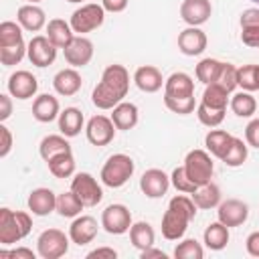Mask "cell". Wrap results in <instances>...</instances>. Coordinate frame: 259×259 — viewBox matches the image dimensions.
<instances>
[{
	"mask_svg": "<svg viewBox=\"0 0 259 259\" xmlns=\"http://www.w3.org/2000/svg\"><path fill=\"white\" fill-rule=\"evenodd\" d=\"M22 30H24V28H22L18 22H12V20L0 22V49H2V47H12V45L24 42Z\"/></svg>",
	"mask_w": 259,
	"mask_h": 259,
	"instance_id": "obj_39",
	"label": "cell"
},
{
	"mask_svg": "<svg viewBox=\"0 0 259 259\" xmlns=\"http://www.w3.org/2000/svg\"><path fill=\"white\" fill-rule=\"evenodd\" d=\"M28 4H38V2H42V0H26Z\"/></svg>",
	"mask_w": 259,
	"mask_h": 259,
	"instance_id": "obj_58",
	"label": "cell"
},
{
	"mask_svg": "<svg viewBox=\"0 0 259 259\" xmlns=\"http://www.w3.org/2000/svg\"><path fill=\"white\" fill-rule=\"evenodd\" d=\"M164 105L172 111V113H178V115H188L196 109V99L194 95L192 97H166L164 95Z\"/></svg>",
	"mask_w": 259,
	"mask_h": 259,
	"instance_id": "obj_42",
	"label": "cell"
},
{
	"mask_svg": "<svg viewBox=\"0 0 259 259\" xmlns=\"http://www.w3.org/2000/svg\"><path fill=\"white\" fill-rule=\"evenodd\" d=\"M26 49H28V42H20V45H12V47H2L0 49V63L4 67H12V65H18L24 55H26Z\"/></svg>",
	"mask_w": 259,
	"mask_h": 259,
	"instance_id": "obj_43",
	"label": "cell"
},
{
	"mask_svg": "<svg viewBox=\"0 0 259 259\" xmlns=\"http://www.w3.org/2000/svg\"><path fill=\"white\" fill-rule=\"evenodd\" d=\"M164 95L166 97H192L194 95V81L184 71H174L164 81Z\"/></svg>",
	"mask_w": 259,
	"mask_h": 259,
	"instance_id": "obj_24",
	"label": "cell"
},
{
	"mask_svg": "<svg viewBox=\"0 0 259 259\" xmlns=\"http://www.w3.org/2000/svg\"><path fill=\"white\" fill-rule=\"evenodd\" d=\"M233 142V134H229L227 130H210L206 136H204V146H206V152L219 160L225 158L229 146Z\"/></svg>",
	"mask_w": 259,
	"mask_h": 259,
	"instance_id": "obj_29",
	"label": "cell"
},
{
	"mask_svg": "<svg viewBox=\"0 0 259 259\" xmlns=\"http://www.w3.org/2000/svg\"><path fill=\"white\" fill-rule=\"evenodd\" d=\"M231 111L237 117H253L257 111V99L251 95V91H239L231 97Z\"/></svg>",
	"mask_w": 259,
	"mask_h": 259,
	"instance_id": "obj_37",
	"label": "cell"
},
{
	"mask_svg": "<svg viewBox=\"0 0 259 259\" xmlns=\"http://www.w3.org/2000/svg\"><path fill=\"white\" fill-rule=\"evenodd\" d=\"M132 212L125 204H119V202H113L109 206L103 208L101 212V227L105 233L109 235H123V233H130V227H132Z\"/></svg>",
	"mask_w": 259,
	"mask_h": 259,
	"instance_id": "obj_9",
	"label": "cell"
},
{
	"mask_svg": "<svg viewBox=\"0 0 259 259\" xmlns=\"http://www.w3.org/2000/svg\"><path fill=\"white\" fill-rule=\"evenodd\" d=\"M115 123L111 121V117L107 115H93L87 125H85V136H87V142L91 146H107L109 142H113L115 138Z\"/></svg>",
	"mask_w": 259,
	"mask_h": 259,
	"instance_id": "obj_11",
	"label": "cell"
},
{
	"mask_svg": "<svg viewBox=\"0 0 259 259\" xmlns=\"http://www.w3.org/2000/svg\"><path fill=\"white\" fill-rule=\"evenodd\" d=\"M85 125V117H83V111L79 107H65L61 113H59V132L67 138H75L81 134Z\"/></svg>",
	"mask_w": 259,
	"mask_h": 259,
	"instance_id": "obj_26",
	"label": "cell"
},
{
	"mask_svg": "<svg viewBox=\"0 0 259 259\" xmlns=\"http://www.w3.org/2000/svg\"><path fill=\"white\" fill-rule=\"evenodd\" d=\"M105 22V8L101 4H95V2H87L83 6H79L71 18H69V24L71 28L75 30V34H87V32H93L97 30L101 24Z\"/></svg>",
	"mask_w": 259,
	"mask_h": 259,
	"instance_id": "obj_6",
	"label": "cell"
},
{
	"mask_svg": "<svg viewBox=\"0 0 259 259\" xmlns=\"http://www.w3.org/2000/svg\"><path fill=\"white\" fill-rule=\"evenodd\" d=\"M71 190L79 196V200L85 206H97L103 198V188L97 182V178L89 172H77L71 178Z\"/></svg>",
	"mask_w": 259,
	"mask_h": 259,
	"instance_id": "obj_8",
	"label": "cell"
},
{
	"mask_svg": "<svg viewBox=\"0 0 259 259\" xmlns=\"http://www.w3.org/2000/svg\"><path fill=\"white\" fill-rule=\"evenodd\" d=\"M164 81L166 79L162 77L160 69L154 67V65H142L134 73V83L144 93H156V91H160L162 85H164Z\"/></svg>",
	"mask_w": 259,
	"mask_h": 259,
	"instance_id": "obj_21",
	"label": "cell"
},
{
	"mask_svg": "<svg viewBox=\"0 0 259 259\" xmlns=\"http://www.w3.org/2000/svg\"><path fill=\"white\" fill-rule=\"evenodd\" d=\"M28 210L36 217H47L51 214L53 210H57V194L51 190V188H34L30 194H28Z\"/></svg>",
	"mask_w": 259,
	"mask_h": 259,
	"instance_id": "obj_20",
	"label": "cell"
},
{
	"mask_svg": "<svg viewBox=\"0 0 259 259\" xmlns=\"http://www.w3.org/2000/svg\"><path fill=\"white\" fill-rule=\"evenodd\" d=\"M111 121L115 123L117 130L121 132H127L132 127L138 125V119H140V111H138V105L132 103V101H121L117 103L113 109H111Z\"/></svg>",
	"mask_w": 259,
	"mask_h": 259,
	"instance_id": "obj_25",
	"label": "cell"
},
{
	"mask_svg": "<svg viewBox=\"0 0 259 259\" xmlns=\"http://www.w3.org/2000/svg\"><path fill=\"white\" fill-rule=\"evenodd\" d=\"M200 103H204L206 107H212V109H227V105L231 103V93L223 85L210 83V85H204Z\"/></svg>",
	"mask_w": 259,
	"mask_h": 259,
	"instance_id": "obj_33",
	"label": "cell"
},
{
	"mask_svg": "<svg viewBox=\"0 0 259 259\" xmlns=\"http://www.w3.org/2000/svg\"><path fill=\"white\" fill-rule=\"evenodd\" d=\"M196 208L198 206L194 204L192 196H184V192L172 196L162 217V237L168 241L182 239L188 229V223L196 217Z\"/></svg>",
	"mask_w": 259,
	"mask_h": 259,
	"instance_id": "obj_2",
	"label": "cell"
},
{
	"mask_svg": "<svg viewBox=\"0 0 259 259\" xmlns=\"http://www.w3.org/2000/svg\"><path fill=\"white\" fill-rule=\"evenodd\" d=\"M130 241L132 245L138 249V251H144L148 247L154 245L156 241V233H154V227L146 221H138L130 227Z\"/></svg>",
	"mask_w": 259,
	"mask_h": 259,
	"instance_id": "obj_32",
	"label": "cell"
},
{
	"mask_svg": "<svg viewBox=\"0 0 259 259\" xmlns=\"http://www.w3.org/2000/svg\"><path fill=\"white\" fill-rule=\"evenodd\" d=\"M245 142L251 148L259 150V117H253L245 127Z\"/></svg>",
	"mask_w": 259,
	"mask_h": 259,
	"instance_id": "obj_48",
	"label": "cell"
},
{
	"mask_svg": "<svg viewBox=\"0 0 259 259\" xmlns=\"http://www.w3.org/2000/svg\"><path fill=\"white\" fill-rule=\"evenodd\" d=\"M241 30H259V8H247L239 18Z\"/></svg>",
	"mask_w": 259,
	"mask_h": 259,
	"instance_id": "obj_47",
	"label": "cell"
},
{
	"mask_svg": "<svg viewBox=\"0 0 259 259\" xmlns=\"http://www.w3.org/2000/svg\"><path fill=\"white\" fill-rule=\"evenodd\" d=\"M63 55H65L67 65H71L75 69H81V67L89 65L91 59H93V42L85 34H75L71 45L63 49Z\"/></svg>",
	"mask_w": 259,
	"mask_h": 259,
	"instance_id": "obj_13",
	"label": "cell"
},
{
	"mask_svg": "<svg viewBox=\"0 0 259 259\" xmlns=\"http://www.w3.org/2000/svg\"><path fill=\"white\" fill-rule=\"evenodd\" d=\"M136 172V162L127 154H113L101 168V184L107 188H121Z\"/></svg>",
	"mask_w": 259,
	"mask_h": 259,
	"instance_id": "obj_4",
	"label": "cell"
},
{
	"mask_svg": "<svg viewBox=\"0 0 259 259\" xmlns=\"http://www.w3.org/2000/svg\"><path fill=\"white\" fill-rule=\"evenodd\" d=\"M208 38L200 26H186L178 34V51L186 57H198L204 53Z\"/></svg>",
	"mask_w": 259,
	"mask_h": 259,
	"instance_id": "obj_16",
	"label": "cell"
},
{
	"mask_svg": "<svg viewBox=\"0 0 259 259\" xmlns=\"http://www.w3.org/2000/svg\"><path fill=\"white\" fill-rule=\"evenodd\" d=\"M217 83L223 85L229 93H233V91L239 87V85H237V67L231 65V63H223V71H221Z\"/></svg>",
	"mask_w": 259,
	"mask_h": 259,
	"instance_id": "obj_46",
	"label": "cell"
},
{
	"mask_svg": "<svg viewBox=\"0 0 259 259\" xmlns=\"http://www.w3.org/2000/svg\"><path fill=\"white\" fill-rule=\"evenodd\" d=\"M241 40L251 49H259V30H241Z\"/></svg>",
	"mask_w": 259,
	"mask_h": 259,
	"instance_id": "obj_55",
	"label": "cell"
},
{
	"mask_svg": "<svg viewBox=\"0 0 259 259\" xmlns=\"http://www.w3.org/2000/svg\"><path fill=\"white\" fill-rule=\"evenodd\" d=\"M237 85L243 91H257V65H243L237 69Z\"/></svg>",
	"mask_w": 259,
	"mask_h": 259,
	"instance_id": "obj_44",
	"label": "cell"
},
{
	"mask_svg": "<svg viewBox=\"0 0 259 259\" xmlns=\"http://www.w3.org/2000/svg\"><path fill=\"white\" fill-rule=\"evenodd\" d=\"M47 166L55 178H71L75 174V156H73V152H61V154L53 156L47 162Z\"/></svg>",
	"mask_w": 259,
	"mask_h": 259,
	"instance_id": "obj_34",
	"label": "cell"
},
{
	"mask_svg": "<svg viewBox=\"0 0 259 259\" xmlns=\"http://www.w3.org/2000/svg\"><path fill=\"white\" fill-rule=\"evenodd\" d=\"M229 239H231L229 227L223 225L221 221L210 223V225L204 229V233H202V241H204V245H206L210 251H223V249L227 247Z\"/></svg>",
	"mask_w": 259,
	"mask_h": 259,
	"instance_id": "obj_31",
	"label": "cell"
},
{
	"mask_svg": "<svg viewBox=\"0 0 259 259\" xmlns=\"http://www.w3.org/2000/svg\"><path fill=\"white\" fill-rule=\"evenodd\" d=\"M184 172L186 176L196 184V186H202L206 182H210L212 174H214V162L210 158V154L206 150H190L184 158Z\"/></svg>",
	"mask_w": 259,
	"mask_h": 259,
	"instance_id": "obj_5",
	"label": "cell"
},
{
	"mask_svg": "<svg viewBox=\"0 0 259 259\" xmlns=\"http://www.w3.org/2000/svg\"><path fill=\"white\" fill-rule=\"evenodd\" d=\"M59 113H61V105H59V99L55 95H49V93H40L34 97L32 101V117L40 123H51L55 119H59Z\"/></svg>",
	"mask_w": 259,
	"mask_h": 259,
	"instance_id": "obj_19",
	"label": "cell"
},
{
	"mask_svg": "<svg viewBox=\"0 0 259 259\" xmlns=\"http://www.w3.org/2000/svg\"><path fill=\"white\" fill-rule=\"evenodd\" d=\"M6 87H8V93H10L14 99L24 101V99H30V97L36 95V91H38V81H36V77H34L30 71L20 69V71H14V73L8 77Z\"/></svg>",
	"mask_w": 259,
	"mask_h": 259,
	"instance_id": "obj_12",
	"label": "cell"
},
{
	"mask_svg": "<svg viewBox=\"0 0 259 259\" xmlns=\"http://www.w3.org/2000/svg\"><path fill=\"white\" fill-rule=\"evenodd\" d=\"M10 115H12V95L0 93V121L4 123Z\"/></svg>",
	"mask_w": 259,
	"mask_h": 259,
	"instance_id": "obj_51",
	"label": "cell"
},
{
	"mask_svg": "<svg viewBox=\"0 0 259 259\" xmlns=\"http://www.w3.org/2000/svg\"><path fill=\"white\" fill-rule=\"evenodd\" d=\"M225 113H227V109H212V107H206L204 103H198V105H196V117H198V121H200L202 125H206V127H217V125H221L223 119H225Z\"/></svg>",
	"mask_w": 259,
	"mask_h": 259,
	"instance_id": "obj_41",
	"label": "cell"
},
{
	"mask_svg": "<svg viewBox=\"0 0 259 259\" xmlns=\"http://www.w3.org/2000/svg\"><path fill=\"white\" fill-rule=\"evenodd\" d=\"M170 182H172V186H174L178 192H184V194H192V192L198 188V186L186 176L184 166H178V168L172 170V174H170Z\"/></svg>",
	"mask_w": 259,
	"mask_h": 259,
	"instance_id": "obj_45",
	"label": "cell"
},
{
	"mask_svg": "<svg viewBox=\"0 0 259 259\" xmlns=\"http://www.w3.org/2000/svg\"><path fill=\"white\" fill-rule=\"evenodd\" d=\"M97 231H99V225L91 214H79L73 219L69 227V237H71V243L83 247L97 237Z\"/></svg>",
	"mask_w": 259,
	"mask_h": 259,
	"instance_id": "obj_17",
	"label": "cell"
},
{
	"mask_svg": "<svg viewBox=\"0 0 259 259\" xmlns=\"http://www.w3.org/2000/svg\"><path fill=\"white\" fill-rule=\"evenodd\" d=\"M245 249L251 257H259V231H253L247 239H245Z\"/></svg>",
	"mask_w": 259,
	"mask_h": 259,
	"instance_id": "obj_52",
	"label": "cell"
},
{
	"mask_svg": "<svg viewBox=\"0 0 259 259\" xmlns=\"http://www.w3.org/2000/svg\"><path fill=\"white\" fill-rule=\"evenodd\" d=\"M26 57L34 67H49L55 63L57 59V47L49 40L47 34H34L28 40V49H26Z\"/></svg>",
	"mask_w": 259,
	"mask_h": 259,
	"instance_id": "obj_10",
	"label": "cell"
},
{
	"mask_svg": "<svg viewBox=\"0 0 259 259\" xmlns=\"http://www.w3.org/2000/svg\"><path fill=\"white\" fill-rule=\"evenodd\" d=\"M257 91H259V65H257Z\"/></svg>",
	"mask_w": 259,
	"mask_h": 259,
	"instance_id": "obj_57",
	"label": "cell"
},
{
	"mask_svg": "<svg viewBox=\"0 0 259 259\" xmlns=\"http://www.w3.org/2000/svg\"><path fill=\"white\" fill-rule=\"evenodd\" d=\"M16 20L28 32H38V30H42L47 26V14L36 4H24V6H20L18 12H16Z\"/></svg>",
	"mask_w": 259,
	"mask_h": 259,
	"instance_id": "obj_23",
	"label": "cell"
},
{
	"mask_svg": "<svg viewBox=\"0 0 259 259\" xmlns=\"http://www.w3.org/2000/svg\"><path fill=\"white\" fill-rule=\"evenodd\" d=\"M190 196H192L194 204H196L198 208H202V210L217 208V206L221 204V200H223V196H221V188H219L214 182H206V184L198 186Z\"/></svg>",
	"mask_w": 259,
	"mask_h": 259,
	"instance_id": "obj_28",
	"label": "cell"
},
{
	"mask_svg": "<svg viewBox=\"0 0 259 259\" xmlns=\"http://www.w3.org/2000/svg\"><path fill=\"white\" fill-rule=\"evenodd\" d=\"M101 259V257H107V259H115L117 257V251L113 249V247H97V249H93V251H89L87 253V259Z\"/></svg>",
	"mask_w": 259,
	"mask_h": 259,
	"instance_id": "obj_54",
	"label": "cell"
},
{
	"mask_svg": "<svg viewBox=\"0 0 259 259\" xmlns=\"http://www.w3.org/2000/svg\"><path fill=\"white\" fill-rule=\"evenodd\" d=\"M170 176L160 168H150L140 178V190L148 198H162L170 188Z\"/></svg>",
	"mask_w": 259,
	"mask_h": 259,
	"instance_id": "obj_15",
	"label": "cell"
},
{
	"mask_svg": "<svg viewBox=\"0 0 259 259\" xmlns=\"http://www.w3.org/2000/svg\"><path fill=\"white\" fill-rule=\"evenodd\" d=\"M47 36L49 40L57 47V49H65L71 45V40L75 38V30L71 28V24L63 18H53L47 22Z\"/></svg>",
	"mask_w": 259,
	"mask_h": 259,
	"instance_id": "obj_27",
	"label": "cell"
},
{
	"mask_svg": "<svg viewBox=\"0 0 259 259\" xmlns=\"http://www.w3.org/2000/svg\"><path fill=\"white\" fill-rule=\"evenodd\" d=\"M212 14L210 0H182L180 4V18L188 26H200L204 24Z\"/></svg>",
	"mask_w": 259,
	"mask_h": 259,
	"instance_id": "obj_18",
	"label": "cell"
},
{
	"mask_svg": "<svg viewBox=\"0 0 259 259\" xmlns=\"http://www.w3.org/2000/svg\"><path fill=\"white\" fill-rule=\"evenodd\" d=\"M130 91V73L123 65H107L101 73L99 83L93 87L91 101L97 109H113L125 99Z\"/></svg>",
	"mask_w": 259,
	"mask_h": 259,
	"instance_id": "obj_1",
	"label": "cell"
},
{
	"mask_svg": "<svg viewBox=\"0 0 259 259\" xmlns=\"http://www.w3.org/2000/svg\"><path fill=\"white\" fill-rule=\"evenodd\" d=\"M253 2H257V4H259V0H253Z\"/></svg>",
	"mask_w": 259,
	"mask_h": 259,
	"instance_id": "obj_60",
	"label": "cell"
},
{
	"mask_svg": "<svg viewBox=\"0 0 259 259\" xmlns=\"http://www.w3.org/2000/svg\"><path fill=\"white\" fill-rule=\"evenodd\" d=\"M140 259H168V255H166L164 251H160V249H156V247L152 245V247H148V249L140 251Z\"/></svg>",
	"mask_w": 259,
	"mask_h": 259,
	"instance_id": "obj_56",
	"label": "cell"
},
{
	"mask_svg": "<svg viewBox=\"0 0 259 259\" xmlns=\"http://www.w3.org/2000/svg\"><path fill=\"white\" fill-rule=\"evenodd\" d=\"M85 208V204L79 200V196L73 190L61 192L57 194V212L65 219H75L81 214V210Z\"/></svg>",
	"mask_w": 259,
	"mask_h": 259,
	"instance_id": "obj_35",
	"label": "cell"
},
{
	"mask_svg": "<svg viewBox=\"0 0 259 259\" xmlns=\"http://www.w3.org/2000/svg\"><path fill=\"white\" fill-rule=\"evenodd\" d=\"M223 71V61L219 59H212V57H206L202 61H198L194 73H196V79L202 83V85H210V83H217L219 75Z\"/></svg>",
	"mask_w": 259,
	"mask_h": 259,
	"instance_id": "obj_36",
	"label": "cell"
},
{
	"mask_svg": "<svg viewBox=\"0 0 259 259\" xmlns=\"http://www.w3.org/2000/svg\"><path fill=\"white\" fill-rule=\"evenodd\" d=\"M247 156H249V146L247 142H243L241 138H235L233 136V142L225 154V158L221 162H225V166H231V168H239L247 162Z\"/></svg>",
	"mask_w": 259,
	"mask_h": 259,
	"instance_id": "obj_38",
	"label": "cell"
},
{
	"mask_svg": "<svg viewBox=\"0 0 259 259\" xmlns=\"http://www.w3.org/2000/svg\"><path fill=\"white\" fill-rule=\"evenodd\" d=\"M127 2L130 0H101V6L105 8V12L117 14V12H123L127 8Z\"/></svg>",
	"mask_w": 259,
	"mask_h": 259,
	"instance_id": "obj_53",
	"label": "cell"
},
{
	"mask_svg": "<svg viewBox=\"0 0 259 259\" xmlns=\"http://www.w3.org/2000/svg\"><path fill=\"white\" fill-rule=\"evenodd\" d=\"M38 253H34L32 249L28 247H16V249H2L0 251V257H10V259H34Z\"/></svg>",
	"mask_w": 259,
	"mask_h": 259,
	"instance_id": "obj_50",
	"label": "cell"
},
{
	"mask_svg": "<svg viewBox=\"0 0 259 259\" xmlns=\"http://www.w3.org/2000/svg\"><path fill=\"white\" fill-rule=\"evenodd\" d=\"M174 257L176 259H202L204 249L196 239H182L174 247Z\"/></svg>",
	"mask_w": 259,
	"mask_h": 259,
	"instance_id": "obj_40",
	"label": "cell"
},
{
	"mask_svg": "<svg viewBox=\"0 0 259 259\" xmlns=\"http://www.w3.org/2000/svg\"><path fill=\"white\" fill-rule=\"evenodd\" d=\"M71 237L61 229H45L36 239V253L42 259H61L69 251Z\"/></svg>",
	"mask_w": 259,
	"mask_h": 259,
	"instance_id": "obj_7",
	"label": "cell"
},
{
	"mask_svg": "<svg viewBox=\"0 0 259 259\" xmlns=\"http://www.w3.org/2000/svg\"><path fill=\"white\" fill-rule=\"evenodd\" d=\"M83 85V79L79 75V71L75 67H67V69H61L55 77H53V89L63 95V97H71L75 93H79Z\"/></svg>",
	"mask_w": 259,
	"mask_h": 259,
	"instance_id": "obj_22",
	"label": "cell"
},
{
	"mask_svg": "<svg viewBox=\"0 0 259 259\" xmlns=\"http://www.w3.org/2000/svg\"><path fill=\"white\" fill-rule=\"evenodd\" d=\"M12 150V132L0 121V158H6Z\"/></svg>",
	"mask_w": 259,
	"mask_h": 259,
	"instance_id": "obj_49",
	"label": "cell"
},
{
	"mask_svg": "<svg viewBox=\"0 0 259 259\" xmlns=\"http://www.w3.org/2000/svg\"><path fill=\"white\" fill-rule=\"evenodd\" d=\"M61 152H71V144H69V138L63 136V134H49L40 140L38 144V154L45 162H49L53 156L61 154Z\"/></svg>",
	"mask_w": 259,
	"mask_h": 259,
	"instance_id": "obj_30",
	"label": "cell"
},
{
	"mask_svg": "<svg viewBox=\"0 0 259 259\" xmlns=\"http://www.w3.org/2000/svg\"><path fill=\"white\" fill-rule=\"evenodd\" d=\"M67 2H73V4H77V2H85V0H67Z\"/></svg>",
	"mask_w": 259,
	"mask_h": 259,
	"instance_id": "obj_59",
	"label": "cell"
},
{
	"mask_svg": "<svg viewBox=\"0 0 259 259\" xmlns=\"http://www.w3.org/2000/svg\"><path fill=\"white\" fill-rule=\"evenodd\" d=\"M217 217L229 229L231 227H241L249 219V204L243 202V200H239V198L221 200V204L217 206Z\"/></svg>",
	"mask_w": 259,
	"mask_h": 259,
	"instance_id": "obj_14",
	"label": "cell"
},
{
	"mask_svg": "<svg viewBox=\"0 0 259 259\" xmlns=\"http://www.w3.org/2000/svg\"><path fill=\"white\" fill-rule=\"evenodd\" d=\"M32 229V219L24 210H12L8 206L0 208V245L8 247L24 237H28Z\"/></svg>",
	"mask_w": 259,
	"mask_h": 259,
	"instance_id": "obj_3",
	"label": "cell"
}]
</instances>
